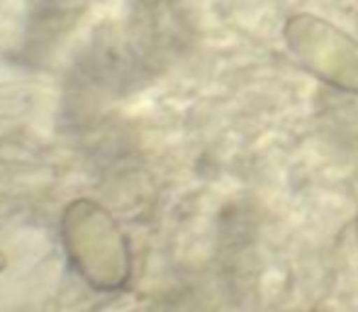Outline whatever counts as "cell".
Returning <instances> with one entry per match:
<instances>
[{
	"instance_id": "1",
	"label": "cell",
	"mask_w": 358,
	"mask_h": 312,
	"mask_svg": "<svg viewBox=\"0 0 358 312\" xmlns=\"http://www.w3.org/2000/svg\"><path fill=\"white\" fill-rule=\"evenodd\" d=\"M283 42L310 76L358 95V42L339 24L315 13H295L283 24Z\"/></svg>"
},
{
	"instance_id": "2",
	"label": "cell",
	"mask_w": 358,
	"mask_h": 312,
	"mask_svg": "<svg viewBox=\"0 0 358 312\" xmlns=\"http://www.w3.org/2000/svg\"><path fill=\"white\" fill-rule=\"evenodd\" d=\"M356 241H358V215H356Z\"/></svg>"
}]
</instances>
